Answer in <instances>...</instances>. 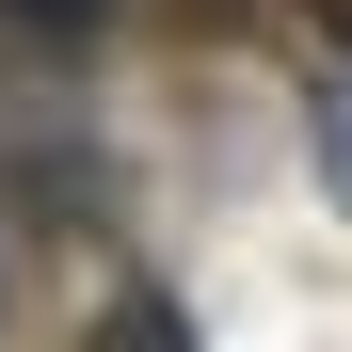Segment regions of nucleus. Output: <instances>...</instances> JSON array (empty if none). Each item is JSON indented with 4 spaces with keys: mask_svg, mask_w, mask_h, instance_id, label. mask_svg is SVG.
I'll return each instance as SVG.
<instances>
[{
    "mask_svg": "<svg viewBox=\"0 0 352 352\" xmlns=\"http://www.w3.org/2000/svg\"><path fill=\"white\" fill-rule=\"evenodd\" d=\"M80 352H208V336H192V305H176L160 272H129V288L96 305V336H80Z\"/></svg>",
    "mask_w": 352,
    "mask_h": 352,
    "instance_id": "obj_1",
    "label": "nucleus"
},
{
    "mask_svg": "<svg viewBox=\"0 0 352 352\" xmlns=\"http://www.w3.org/2000/svg\"><path fill=\"white\" fill-rule=\"evenodd\" d=\"M0 305H16V272H0Z\"/></svg>",
    "mask_w": 352,
    "mask_h": 352,
    "instance_id": "obj_4",
    "label": "nucleus"
},
{
    "mask_svg": "<svg viewBox=\"0 0 352 352\" xmlns=\"http://www.w3.org/2000/svg\"><path fill=\"white\" fill-rule=\"evenodd\" d=\"M0 16H16V32H48V48H65V32H96V16H112V0H0Z\"/></svg>",
    "mask_w": 352,
    "mask_h": 352,
    "instance_id": "obj_3",
    "label": "nucleus"
},
{
    "mask_svg": "<svg viewBox=\"0 0 352 352\" xmlns=\"http://www.w3.org/2000/svg\"><path fill=\"white\" fill-rule=\"evenodd\" d=\"M305 129H320V176H336V192H352V65H336V80L305 96Z\"/></svg>",
    "mask_w": 352,
    "mask_h": 352,
    "instance_id": "obj_2",
    "label": "nucleus"
}]
</instances>
